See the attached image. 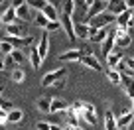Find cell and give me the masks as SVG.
<instances>
[{"instance_id":"cell-1","label":"cell","mask_w":134,"mask_h":130,"mask_svg":"<svg viewBox=\"0 0 134 130\" xmlns=\"http://www.w3.org/2000/svg\"><path fill=\"white\" fill-rule=\"evenodd\" d=\"M114 22H116V16H113L110 12H103V14H99V16L91 18L87 24L91 26L93 30H103V28H109V26L114 24Z\"/></svg>"},{"instance_id":"cell-2","label":"cell","mask_w":134,"mask_h":130,"mask_svg":"<svg viewBox=\"0 0 134 130\" xmlns=\"http://www.w3.org/2000/svg\"><path fill=\"white\" fill-rule=\"evenodd\" d=\"M65 75H67V69H65V67L53 69V71H49V73H46V75H43V79H42V87H51V85H55L57 81L65 79Z\"/></svg>"},{"instance_id":"cell-3","label":"cell","mask_w":134,"mask_h":130,"mask_svg":"<svg viewBox=\"0 0 134 130\" xmlns=\"http://www.w3.org/2000/svg\"><path fill=\"white\" fill-rule=\"evenodd\" d=\"M83 120L91 126H97L99 124V116H97V106L93 103H87L83 101Z\"/></svg>"},{"instance_id":"cell-4","label":"cell","mask_w":134,"mask_h":130,"mask_svg":"<svg viewBox=\"0 0 134 130\" xmlns=\"http://www.w3.org/2000/svg\"><path fill=\"white\" fill-rule=\"evenodd\" d=\"M59 22H61V28L65 30L67 38L71 39V42H77V38H75V22H73V18L61 14V16H59Z\"/></svg>"},{"instance_id":"cell-5","label":"cell","mask_w":134,"mask_h":130,"mask_svg":"<svg viewBox=\"0 0 134 130\" xmlns=\"http://www.w3.org/2000/svg\"><path fill=\"white\" fill-rule=\"evenodd\" d=\"M16 16H18V22L28 24V22H34L36 12H34V10L28 6V2H26V4H22V6H18V8H16Z\"/></svg>"},{"instance_id":"cell-6","label":"cell","mask_w":134,"mask_h":130,"mask_svg":"<svg viewBox=\"0 0 134 130\" xmlns=\"http://www.w3.org/2000/svg\"><path fill=\"white\" fill-rule=\"evenodd\" d=\"M114 49H116V36H114V30H113V32L109 34V38L100 43V53L105 55V57H109Z\"/></svg>"},{"instance_id":"cell-7","label":"cell","mask_w":134,"mask_h":130,"mask_svg":"<svg viewBox=\"0 0 134 130\" xmlns=\"http://www.w3.org/2000/svg\"><path fill=\"white\" fill-rule=\"evenodd\" d=\"M36 47H38V53H40V57H42V61H43V59L47 57V51H49V34H47L46 30H43V34L40 36Z\"/></svg>"},{"instance_id":"cell-8","label":"cell","mask_w":134,"mask_h":130,"mask_svg":"<svg viewBox=\"0 0 134 130\" xmlns=\"http://www.w3.org/2000/svg\"><path fill=\"white\" fill-rule=\"evenodd\" d=\"M83 49H69V51H63V53H59L57 55V59L59 61H63V63H71V61H81L83 59Z\"/></svg>"},{"instance_id":"cell-9","label":"cell","mask_w":134,"mask_h":130,"mask_svg":"<svg viewBox=\"0 0 134 130\" xmlns=\"http://www.w3.org/2000/svg\"><path fill=\"white\" fill-rule=\"evenodd\" d=\"M6 36H8V38H28L24 22H22V24L16 22V24H12V26H6Z\"/></svg>"},{"instance_id":"cell-10","label":"cell","mask_w":134,"mask_h":130,"mask_svg":"<svg viewBox=\"0 0 134 130\" xmlns=\"http://www.w3.org/2000/svg\"><path fill=\"white\" fill-rule=\"evenodd\" d=\"M81 65H85L87 69H91V71H103V67H100V61L97 59L95 53H89V55H83V59H81Z\"/></svg>"},{"instance_id":"cell-11","label":"cell","mask_w":134,"mask_h":130,"mask_svg":"<svg viewBox=\"0 0 134 130\" xmlns=\"http://www.w3.org/2000/svg\"><path fill=\"white\" fill-rule=\"evenodd\" d=\"M103 12H107V2H103V0H95V2L87 8V22L91 20V18L103 14Z\"/></svg>"},{"instance_id":"cell-12","label":"cell","mask_w":134,"mask_h":130,"mask_svg":"<svg viewBox=\"0 0 134 130\" xmlns=\"http://www.w3.org/2000/svg\"><path fill=\"white\" fill-rule=\"evenodd\" d=\"M126 2L124 0H110L109 4H107V12H110L113 16H120L122 12H126Z\"/></svg>"},{"instance_id":"cell-13","label":"cell","mask_w":134,"mask_h":130,"mask_svg":"<svg viewBox=\"0 0 134 130\" xmlns=\"http://www.w3.org/2000/svg\"><path fill=\"white\" fill-rule=\"evenodd\" d=\"M109 28H103V30H93L91 28V36H89V42L93 43H103L107 38H109Z\"/></svg>"},{"instance_id":"cell-14","label":"cell","mask_w":134,"mask_h":130,"mask_svg":"<svg viewBox=\"0 0 134 130\" xmlns=\"http://www.w3.org/2000/svg\"><path fill=\"white\" fill-rule=\"evenodd\" d=\"M91 36V26L85 22H77L75 24V38L77 39H89Z\"/></svg>"},{"instance_id":"cell-15","label":"cell","mask_w":134,"mask_h":130,"mask_svg":"<svg viewBox=\"0 0 134 130\" xmlns=\"http://www.w3.org/2000/svg\"><path fill=\"white\" fill-rule=\"evenodd\" d=\"M134 122V114L132 110H124L120 116H116V128H128Z\"/></svg>"},{"instance_id":"cell-16","label":"cell","mask_w":134,"mask_h":130,"mask_svg":"<svg viewBox=\"0 0 134 130\" xmlns=\"http://www.w3.org/2000/svg\"><path fill=\"white\" fill-rule=\"evenodd\" d=\"M71 106V103L65 101V99H51V112H67Z\"/></svg>"},{"instance_id":"cell-17","label":"cell","mask_w":134,"mask_h":130,"mask_svg":"<svg viewBox=\"0 0 134 130\" xmlns=\"http://www.w3.org/2000/svg\"><path fill=\"white\" fill-rule=\"evenodd\" d=\"M0 18H2V22H4V26H12L18 22V16H16V8H12V6H8V8L4 10V12L0 14Z\"/></svg>"},{"instance_id":"cell-18","label":"cell","mask_w":134,"mask_h":130,"mask_svg":"<svg viewBox=\"0 0 134 130\" xmlns=\"http://www.w3.org/2000/svg\"><path fill=\"white\" fill-rule=\"evenodd\" d=\"M42 12L46 14V18H47L49 22H59V16H61V14H59L57 6H53V4H49V2H47V6L42 10Z\"/></svg>"},{"instance_id":"cell-19","label":"cell","mask_w":134,"mask_h":130,"mask_svg":"<svg viewBox=\"0 0 134 130\" xmlns=\"http://www.w3.org/2000/svg\"><path fill=\"white\" fill-rule=\"evenodd\" d=\"M67 114H69V116H75L77 120H83V101L71 103V106H69Z\"/></svg>"},{"instance_id":"cell-20","label":"cell","mask_w":134,"mask_h":130,"mask_svg":"<svg viewBox=\"0 0 134 130\" xmlns=\"http://www.w3.org/2000/svg\"><path fill=\"white\" fill-rule=\"evenodd\" d=\"M105 130H118L116 128V116H114V112L110 109H107L105 110Z\"/></svg>"},{"instance_id":"cell-21","label":"cell","mask_w":134,"mask_h":130,"mask_svg":"<svg viewBox=\"0 0 134 130\" xmlns=\"http://www.w3.org/2000/svg\"><path fill=\"white\" fill-rule=\"evenodd\" d=\"M107 79L110 81L113 85H116V87H122V73L118 71V69H107Z\"/></svg>"},{"instance_id":"cell-22","label":"cell","mask_w":134,"mask_h":130,"mask_svg":"<svg viewBox=\"0 0 134 130\" xmlns=\"http://www.w3.org/2000/svg\"><path fill=\"white\" fill-rule=\"evenodd\" d=\"M122 87H124V93L128 95V99L132 101L134 99V77L122 75Z\"/></svg>"},{"instance_id":"cell-23","label":"cell","mask_w":134,"mask_h":130,"mask_svg":"<svg viewBox=\"0 0 134 130\" xmlns=\"http://www.w3.org/2000/svg\"><path fill=\"white\" fill-rule=\"evenodd\" d=\"M28 59H30V63H32V67L34 69H38L40 65H42V57H40V53H38V47L36 46H32L30 47V51H28Z\"/></svg>"},{"instance_id":"cell-24","label":"cell","mask_w":134,"mask_h":130,"mask_svg":"<svg viewBox=\"0 0 134 130\" xmlns=\"http://www.w3.org/2000/svg\"><path fill=\"white\" fill-rule=\"evenodd\" d=\"M122 59H124V57H122V55L118 53L116 49H114L113 53L107 57V65H109V69H118V65L122 63Z\"/></svg>"},{"instance_id":"cell-25","label":"cell","mask_w":134,"mask_h":130,"mask_svg":"<svg viewBox=\"0 0 134 130\" xmlns=\"http://www.w3.org/2000/svg\"><path fill=\"white\" fill-rule=\"evenodd\" d=\"M36 109L42 110V112H51V99L49 97H40L38 101H36Z\"/></svg>"},{"instance_id":"cell-26","label":"cell","mask_w":134,"mask_h":130,"mask_svg":"<svg viewBox=\"0 0 134 130\" xmlns=\"http://www.w3.org/2000/svg\"><path fill=\"white\" fill-rule=\"evenodd\" d=\"M26 118V114H24V110H20V109H12L8 112V124H18V122H22Z\"/></svg>"},{"instance_id":"cell-27","label":"cell","mask_w":134,"mask_h":130,"mask_svg":"<svg viewBox=\"0 0 134 130\" xmlns=\"http://www.w3.org/2000/svg\"><path fill=\"white\" fill-rule=\"evenodd\" d=\"M134 10H126V12H122L120 16H116V26H120V28H128V22L130 18H132Z\"/></svg>"},{"instance_id":"cell-28","label":"cell","mask_w":134,"mask_h":130,"mask_svg":"<svg viewBox=\"0 0 134 130\" xmlns=\"http://www.w3.org/2000/svg\"><path fill=\"white\" fill-rule=\"evenodd\" d=\"M12 51H14V46L10 43V39L2 38V39H0V53H2V55H12Z\"/></svg>"},{"instance_id":"cell-29","label":"cell","mask_w":134,"mask_h":130,"mask_svg":"<svg viewBox=\"0 0 134 130\" xmlns=\"http://www.w3.org/2000/svg\"><path fill=\"white\" fill-rule=\"evenodd\" d=\"M49 24V20L46 18V14L43 12H36V18H34V26H38V28L46 30V26Z\"/></svg>"},{"instance_id":"cell-30","label":"cell","mask_w":134,"mask_h":130,"mask_svg":"<svg viewBox=\"0 0 134 130\" xmlns=\"http://www.w3.org/2000/svg\"><path fill=\"white\" fill-rule=\"evenodd\" d=\"M28 6L34 10V12H42L47 6V0H28Z\"/></svg>"},{"instance_id":"cell-31","label":"cell","mask_w":134,"mask_h":130,"mask_svg":"<svg viewBox=\"0 0 134 130\" xmlns=\"http://www.w3.org/2000/svg\"><path fill=\"white\" fill-rule=\"evenodd\" d=\"M10 77H12L14 83H22V81L26 79V73H24V69H22V67H16V69L10 71Z\"/></svg>"},{"instance_id":"cell-32","label":"cell","mask_w":134,"mask_h":130,"mask_svg":"<svg viewBox=\"0 0 134 130\" xmlns=\"http://www.w3.org/2000/svg\"><path fill=\"white\" fill-rule=\"evenodd\" d=\"M73 12H75V2H73V0H63V12L61 14L73 18Z\"/></svg>"},{"instance_id":"cell-33","label":"cell","mask_w":134,"mask_h":130,"mask_svg":"<svg viewBox=\"0 0 134 130\" xmlns=\"http://www.w3.org/2000/svg\"><path fill=\"white\" fill-rule=\"evenodd\" d=\"M12 57H14V61H16V65H22L28 55H24V49H14L12 51Z\"/></svg>"},{"instance_id":"cell-34","label":"cell","mask_w":134,"mask_h":130,"mask_svg":"<svg viewBox=\"0 0 134 130\" xmlns=\"http://www.w3.org/2000/svg\"><path fill=\"white\" fill-rule=\"evenodd\" d=\"M57 30H61V22H49V24L46 26V32H47V34L57 32Z\"/></svg>"},{"instance_id":"cell-35","label":"cell","mask_w":134,"mask_h":130,"mask_svg":"<svg viewBox=\"0 0 134 130\" xmlns=\"http://www.w3.org/2000/svg\"><path fill=\"white\" fill-rule=\"evenodd\" d=\"M4 65H6V69H16V61H14V57H12V55H6Z\"/></svg>"},{"instance_id":"cell-36","label":"cell","mask_w":134,"mask_h":130,"mask_svg":"<svg viewBox=\"0 0 134 130\" xmlns=\"http://www.w3.org/2000/svg\"><path fill=\"white\" fill-rule=\"evenodd\" d=\"M36 130H51V122H47V120L38 122V124H36Z\"/></svg>"},{"instance_id":"cell-37","label":"cell","mask_w":134,"mask_h":130,"mask_svg":"<svg viewBox=\"0 0 134 130\" xmlns=\"http://www.w3.org/2000/svg\"><path fill=\"white\" fill-rule=\"evenodd\" d=\"M0 124H2V126L8 124V112H6V110H2V109H0Z\"/></svg>"},{"instance_id":"cell-38","label":"cell","mask_w":134,"mask_h":130,"mask_svg":"<svg viewBox=\"0 0 134 130\" xmlns=\"http://www.w3.org/2000/svg\"><path fill=\"white\" fill-rule=\"evenodd\" d=\"M26 2H28V0H12V2H10V6H12V8H18V6L26 4Z\"/></svg>"},{"instance_id":"cell-39","label":"cell","mask_w":134,"mask_h":130,"mask_svg":"<svg viewBox=\"0 0 134 130\" xmlns=\"http://www.w3.org/2000/svg\"><path fill=\"white\" fill-rule=\"evenodd\" d=\"M53 87H57V89H63L65 87V79H61V81H57V83L53 85Z\"/></svg>"},{"instance_id":"cell-40","label":"cell","mask_w":134,"mask_h":130,"mask_svg":"<svg viewBox=\"0 0 134 130\" xmlns=\"http://www.w3.org/2000/svg\"><path fill=\"white\" fill-rule=\"evenodd\" d=\"M128 30H134V14H132V18H130V22H128Z\"/></svg>"},{"instance_id":"cell-41","label":"cell","mask_w":134,"mask_h":130,"mask_svg":"<svg viewBox=\"0 0 134 130\" xmlns=\"http://www.w3.org/2000/svg\"><path fill=\"white\" fill-rule=\"evenodd\" d=\"M65 130H83L81 126H65Z\"/></svg>"},{"instance_id":"cell-42","label":"cell","mask_w":134,"mask_h":130,"mask_svg":"<svg viewBox=\"0 0 134 130\" xmlns=\"http://www.w3.org/2000/svg\"><path fill=\"white\" fill-rule=\"evenodd\" d=\"M6 69V65H4V59H0V71H4Z\"/></svg>"},{"instance_id":"cell-43","label":"cell","mask_w":134,"mask_h":130,"mask_svg":"<svg viewBox=\"0 0 134 130\" xmlns=\"http://www.w3.org/2000/svg\"><path fill=\"white\" fill-rule=\"evenodd\" d=\"M93 2H95V0H85V6H87V8H89V6H91Z\"/></svg>"},{"instance_id":"cell-44","label":"cell","mask_w":134,"mask_h":130,"mask_svg":"<svg viewBox=\"0 0 134 130\" xmlns=\"http://www.w3.org/2000/svg\"><path fill=\"white\" fill-rule=\"evenodd\" d=\"M47 2H49V4H53V6H55V4H57V2H59V0H47Z\"/></svg>"},{"instance_id":"cell-45","label":"cell","mask_w":134,"mask_h":130,"mask_svg":"<svg viewBox=\"0 0 134 130\" xmlns=\"http://www.w3.org/2000/svg\"><path fill=\"white\" fill-rule=\"evenodd\" d=\"M2 28H4V22H2V18H0V30H2Z\"/></svg>"},{"instance_id":"cell-46","label":"cell","mask_w":134,"mask_h":130,"mask_svg":"<svg viewBox=\"0 0 134 130\" xmlns=\"http://www.w3.org/2000/svg\"><path fill=\"white\" fill-rule=\"evenodd\" d=\"M130 110H132V114H134V99H132V109H130Z\"/></svg>"},{"instance_id":"cell-47","label":"cell","mask_w":134,"mask_h":130,"mask_svg":"<svg viewBox=\"0 0 134 130\" xmlns=\"http://www.w3.org/2000/svg\"><path fill=\"white\" fill-rule=\"evenodd\" d=\"M2 4H6V0H0V6H2Z\"/></svg>"},{"instance_id":"cell-48","label":"cell","mask_w":134,"mask_h":130,"mask_svg":"<svg viewBox=\"0 0 134 130\" xmlns=\"http://www.w3.org/2000/svg\"><path fill=\"white\" fill-rule=\"evenodd\" d=\"M103 2H107V4H109V2H110V0H103Z\"/></svg>"}]
</instances>
